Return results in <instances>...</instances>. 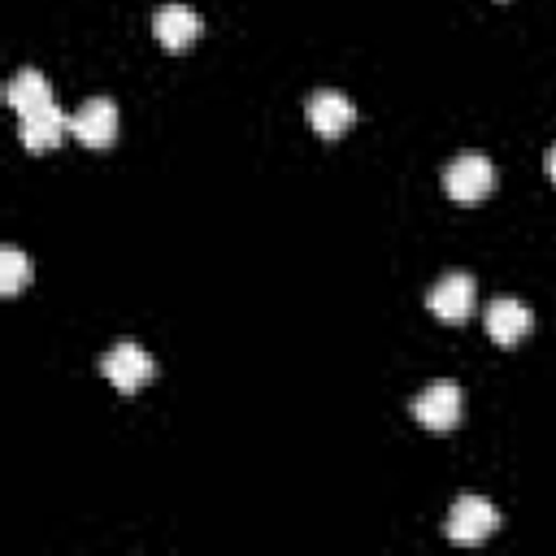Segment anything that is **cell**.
<instances>
[{
    "label": "cell",
    "instance_id": "6da1fadb",
    "mask_svg": "<svg viewBox=\"0 0 556 556\" xmlns=\"http://www.w3.org/2000/svg\"><path fill=\"white\" fill-rule=\"evenodd\" d=\"M460 408H465V391H460V382H452V378H434V382H426V387L408 400V413H413L421 426H430V430H452V426L460 421Z\"/></svg>",
    "mask_w": 556,
    "mask_h": 556
},
{
    "label": "cell",
    "instance_id": "7a4b0ae2",
    "mask_svg": "<svg viewBox=\"0 0 556 556\" xmlns=\"http://www.w3.org/2000/svg\"><path fill=\"white\" fill-rule=\"evenodd\" d=\"M100 374H104L117 391H139V387L156 374V361H152V352H148L143 343H135V339H117L113 348H104V356H100Z\"/></svg>",
    "mask_w": 556,
    "mask_h": 556
},
{
    "label": "cell",
    "instance_id": "3957f363",
    "mask_svg": "<svg viewBox=\"0 0 556 556\" xmlns=\"http://www.w3.org/2000/svg\"><path fill=\"white\" fill-rule=\"evenodd\" d=\"M500 530V508L482 495H460L452 508H447V521H443V534L452 543H482Z\"/></svg>",
    "mask_w": 556,
    "mask_h": 556
},
{
    "label": "cell",
    "instance_id": "277c9868",
    "mask_svg": "<svg viewBox=\"0 0 556 556\" xmlns=\"http://www.w3.org/2000/svg\"><path fill=\"white\" fill-rule=\"evenodd\" d=\"M495 187V165L482 152H460L443 165V191L452 200H482Z\"/></svg>",
    "mask_w": 556,
    "mask_h": 556
},
{
    "label": "cell",
    "instance_id": "5b68a950",
    "mask_svg": "<svg viewBox=\"0 0 556 556\" xmlns=\"http://www.w3.org/2000/svg\"><path fill=\"white\" fill-rule=\"evenodd\" d=\"M473 300H478V287H473V274H465V269L439 274L434 287L426 291V308L443 321H465L473 313Z\"/></svg>",
    "mask_w": 556,
    "mask_h": 556
},
{
    "label": "cell",
    "instance_id": "8992f818",
    "mask_svg": "<svg viewBox=\"0 0 556 556\" xmlns=\"http://www.w3.org/2000/svg\"><path fill=\"white\" fill-rule=\"evenodd\" d=\"M70 135L87 148H109L117 139V104L109 96H87L70 113Z\"/></svg>",
    "mask_w": 556,
    "mask_h": 556
},
{
    "label": "cell",
    "instance_id": "52a82bcc",
    "mask_svg": "<svg viewBox=\"0 0 556 556\" xmlns=\"http://www.w3.org/2000/svg\"><path fill=\"white\" fill-rule=\"evenodd\" d=\"M304 117H308V126L317 135H339V130H348L356 122V104H352V96H343L334 87H317L304 100Z\"/></svg>",
    "mask_w": 556,
    "mask_h": 556
},
{
    "label": "cell",
    "instance_id": "ba28073f",
    "mask_svg": "<svg viewBox=\"0 0 556 556\" xmlns=\"http://www.w3.org/2000/svg\"><path fill=\"white\" fill-rule=\"evenodd\" d=\"M200 30H204V17H200L191 4H182V0H169V4H161V9L152 13V35H156L165 48H187Z\"/></svg>",
    "mask_w": 556,
    "mask_h": 556
},
{
    "label": "cell",
    "instance_id": "9c48e42d",
    "mask_svg": "<svg viewBox=\"0 0 556 556\" xmlns=\"http://www.w3.org/2000/svg\"><path fill=\"white\" fill-rule=\"evenodd\" d=\"M17 126H22V143L30 152H43V148L61 143V135L70 130V117L56 109V100H48V104H35V109L17 113Z\"/></svg>",
    "mask_w": 556,
    "mask_h": 556
},
{
    "label": "cell",
    "instance_id": "30bf717a",
    "mask_svg": "<svg viewBox=\"0 0 556 556\" xmlns=\"http://www.w3.org/2000/svg\"><path fill=\"white\" fill-rule=\"evenodd\" d=\"M530 321H534V313H530L526 300H517V295H495V300H486V334H491L495 343H517V339L530 330Z\"/></svg>",
    "mask_w": 556,
    "mask_h": 556
},
{
    "label": "cell",
    "instance_id": "8fae6325",
    "mask_svg": "<svg viewBox=\"0 0 556 556\" xmlns=\"http://www.w3.org/2000/svg\"><path fill=\"white\" fill-rule=\"evenodd\" d=\"M4 100H9L17 113H26V109H35V104H48V100H56V96H52V83H48V74H43V70H35V65H22V70L9 78V87H4Z\"/></svg>",
    "mask_w": 556,
    "mask_h": 556
},
{
    "label": "cell",
    "instance_id": "7c38bea8",
    "mask_svg": "<svg viewBox=\"0 0 556 556\" xmlns=\"http://www.w3.org/2000/svg\"><path fill=\"white\" fill-rule=\"evenodd\" d=\"M26 274H30L26 252H22L17 243H4V248H0V291H17V287L26 282Z\"/></svg>",
    "mask_w": 556,
    "mask_h": 556
},
{
    "label": "cell",
    "instance_id": "4fadbf2b",
    "mask_svg": "<svg viewBox=\"0 0 556 556\" xmlns=\"http://www.w3.org/2000/svg\"><path fill=\"white\" fill-rule=\"evenodd\" d=\"M543 165H547V178H552V182H556V143H552V148H547V156H543Z\"/></svg>",
    "mask_w": 556,
    "mask_h": 556
}]
</instances>
